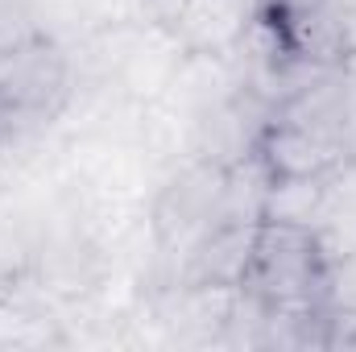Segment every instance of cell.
<instances>
[{
  "instance_id": "7",
  "label": "cell",
  "mask_w": 356,
  "mask_h": 352,
  "mask_svg": "<svg viewBox=\"0 0 356 352\" xmlns=\"http://www.w3.org/2000/svg\"><path fill=\"white\" fill-rule=\"evenodd\" d=\"M323 349L356 352V311L353 307H327V336H323Z\"/></svg>"
},
{
  "instance_id": "6",
  "label": "cell",
  "mask_w": 356,
  "mask_h": 352,
  "mask_svg": "<svg viewBox=\"0 0 356 352\" xmlns=\"http://www.w3.org/2000/svg\"><path fill=\"white\" fill-rule=\"evenodd\" d=\"M332 307H353L356 311V249L344 257L332 253Z\"/></svg>"
},
{
  "instance_id": "4",
  "label": "cell",
  "mask_w": 356,
  "mask_h": 352,
  "mask_svg": "<svg viewBox=\"0 0 356 352\" xmlns=\"http://www.w3.org/2000/svg\"><path fill=\"white\" fill-rule=\"evenodd\" d=\"M253 8H257V0H186L166 38L191 58L228 54L249 38Z\"/></svg>"
},
{
  "instance_id": "3",
  "label": "cell",
  "mask_w": 356,
  "mask_h": 352,
  "mask_svg": "<svg viewBox=\"0 0 356 352\" xmlns=\"http://www.w3.org/2000/svg\"><path fill=\"white\" fill-rule=\"evenodd\" d=\"M232 182V162L195 158L182 166L154 203V241L166 257H186V249L216 224Z\"/></svg>"
},
{
  "instance_id": "1",
  "label": "cell",
  "mask_w": 356,
  "mask_h": 352,
  "mask_svg": "<svg viewBox=\"0 0 356 352\" xmlns=\"http://www.w3.org/2000/svg\"><path fill=\"white\" fill-rule=\"evenodd\" d=\"M241 294L273 315L323 311L332 307V249L311 224L266 216Z\"/></svg>"
},
{
  "instance_id": "5",
  "label": "cell",
  "mask_w": 356,
  "mask_h": 352,
  "mask_svg": "<svg viewBox=\"0 0 356 352\" xmlns=\"http://www.w3.org/2000/svg\"><path fill=\"white\" fill-rule=\"evenodd\" d=\"M38 38H46L38 0H0V58L17 54L21 46H29Z\"/></svg>"
},
{
  "instance_id": "2",
  "label": "cell",
  "mask_w": 356,
  "mask_h": 352,
  "mask_svg": "<svg viewBox=\"0 0 356 352\" xmlns=\"http://www.w3.org/2000/svg\"><path fill=\"white\" fill-rule=\"evenodd\" d=\"M71 99V58L46 33L17 54L0 58V116L4 137L42 133Z\"/></svg>"
}]
</instances>
